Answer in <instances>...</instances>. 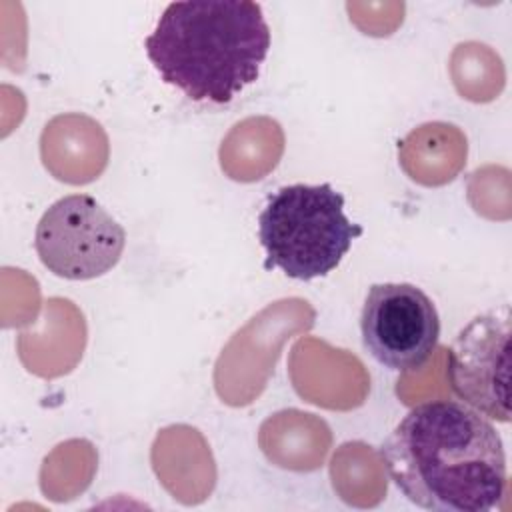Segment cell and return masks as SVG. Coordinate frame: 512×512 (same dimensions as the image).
Listing matches in <instances>:
<instances>
[{
    "mask_svg": "<svg viewBox=\"0 0 512 512\" xmlns=\"http://www.w3.org/2000/svg\"><path fill=\"white\" fill-rule=\"evenodd\" d=\"M366 352L384 368H422L438 346L440 316L434 302L408 282L372 284L360 312Z\"/></svg>",
    "mask_w": 512,
    "mask_h": 512,
    "instance_id": "5b68a950",
    "label": "cell"
},
{
    "mask_svg": "<svg viewBox=\"0 0 512 512\" xmlns=\"http://www.w3.org/2000/svg\"><path fill=\"white\" fill-rule=\"evenodd\" d=\"M390 480L418 508L488 512L508 486L504 444L484 414L454 400L414 406L380 446Z\"/></svg>",
    "mask_w": 512,
    "mask_h": 512,
    "instance_id": "6da1fadb",
    "label": "cell"
},
{
    "mask_svg": "<svg viewBox=\"0 0 512 512\" xmlns=\"http://www.w3.org/2000/svg\"><path fill=\"white\" fill-rule=\"evenodd\" d=\"M144 48L166 84L194 102L228 104L258 80L270 28L252 0L172 2Z\"/></svg>",
    "mask_w": 512,
    "mask_h": 512,
    "instance_id": "7a4b0ae2",
    "label": "cell"
},
{
    "mask_svg": "<svg viewBox=\"0 0 512 512\" xmlns=\"http://www.w3.org/2000/svg\"><path fill=\"white\" fill-rule=\"evenodd\" d=\"M360 234L362 226L344 214V196L328 182L282 186L258 214L264 268L304 282L328 276Z\"/></svg>",
    "mask_w": 512,
    "mask_h": 512,
    "instance_id": "3957f363",
    "label": "cell"
},
{
    "mask_svg": "<svg viewBox=\"0 0 512 512\" xmlns=\"http://www.w3.org/2000/svg\"><path fill=\"white\" fill-rule=\"evenodd\" d=\"M452 392L490 420L510 422V308L470 320L448 350Z\"/></svg>",
    "mask_w": 512,
    "mask_h": 512,
    "instance_id": "8992f818",
    "label": "cell"
},
{
    "mask_svg": "<svg viewBox=\"0 0 512 512\" xmlns=\"http://www.w3.org/2000/svg\"><path fill=\"white\" fill-rule=\"evenodd\" d=\"M126 246V232L88 194H68L46 208L34 248L48 272L64 280H92L110 272Z\"/></svg>",
    "mask_w": 512,
    "mask_h": 512,
    "instance_id": "277c9868",
    "label": "cell"
}]
</instances>
